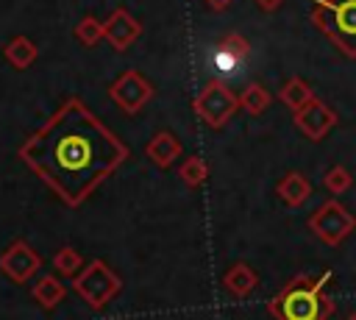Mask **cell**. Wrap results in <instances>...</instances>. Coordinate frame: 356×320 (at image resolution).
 <instances>
[{
    "mask_svg": "<svg viewBox=\"0 0 356 320\" xmlns=\"http://www.w3.org/2000/svg\"><path fill=\"white\" fill-rule=\"evenodd\" d=\"M128 145L81 97L64 100L19 147V159L67 206H81L125 159Z\"/></svg>",
    "mask_w": 356,
    "mask_h": 320,
    "instance_id": "1",
    "label": "cell"
},
{
    "mask_svg": "<svg viewBox=\"0 0 356 320\" xmlns=\"http://www.w3.org/2000/svg\"><path fill=\"white\" fill-rule=\"evenodd\" d=\"M331 278V270H325L323 275L298 273L270 298L267 312L275 320H328L337 312V303L328 295Z\"/></svg>",
    "mask_w": 356,
    "mask_h": 320,
    "instance_id": "2",
    "label": "cell"
},
{
    "mask_svg": "<svg viewBox=\"0 0 356 320\" xmlns=\"http://www.w3.org/2000/svg\"><path fill=\"white\" fill-rule=\"evenodd\" d=\"M309 19L345 58H356V0H309Z\"/></svg>",
    "mask_w": 356,
    "mask_h": 320,
    "instance_id": "3",
    "label": "cell"
},
{
    "mask_svg": "<svg viewBox=\"0 0 356 320\" xmlns=\"http://www.w3.org/2000/svg\"><path fill=\"white\" fill-rule=\"evenodd\" d=\"M72 289L78 292V298L92 306V309H103L106 303H111V298L120 295L122 281L120 275L103 262V259H92L89 264H83V270L75 275Z\"/></svg>",
    "mask_w": 356,
    "mask_h": 320,
    "instance_id": "4",
    "label": "cell"
},
{
    "mask_svg": "<svg viewBox=\"0 0 356 320\" xmlns=\"http://www.w3.org/2000/svg\"><path fill=\"white\" fill-rule=\"evenodd\" d=\"M353 228H356V214H350L337 198H328L325 203H320L309 217V231L328 248L342 245Z\"/></svg>",
    "mask_w": 356,
    "mask_h": 320,
    "instance_id": "5",
    "label": "cell"
},
{
    "mask_svg": "<svg viewBox=\"0 0 356 320\" xmlns=\"http://www.w3.org/2000/svg\"><path fill=\"white\" fill-rule=\"evenodd\" d=\"M192 109L209 128H222L239 109V95H234L222 81H209L195 97Z\"/></svg>",
    "mask_w": 356,
    "mask_h": 320,
    "instance_id": "6",
    "label": "cell"
},
{
    "mask_svg": "<svg viewBox=\"0 0 356 320\" xmlns=\"http://www.w3.org/2000/svg\"><path fill=\"white\" fill-rule=\"evenodd\" d=\"M108 97L120 106V111L136 114V111H142L145 103L153 97V83H150L139 70H125V72H120V75L111 81Z\"/></svg>",
    "mask_w": 356,
    "mask_h": 320,
    "instance_id": "7",
    "label": "cell"
},
{
    "mask_svg": "<svg viewBox=\"0 0 356 320\" xmlns=\"http://www.w3.org/2000/svg\"><path fill=\"white\" fill-rule=\"evenodd\" d=\"M248 61H250V42L236 31L220 33V39L214 42V50H211L214 70L222 75H234L242 67H248Z\"/></svg>",
    "mask_w": 356,
    "mask_h": 320,
    "instance_id": "8",
    "label": "cell"
},
{
    "mask_svg": "<svg viewBox=\"0 0 356 320\" xmlns=\"http://www.w3.org/2000/svg\"><path fill=\"white\" fill-rule=\"evenodd\" d=\"M39 267H42V259H39V253H36L25 239L11 242V245L3 250V256H0V273H3L8 281H14V284L31 281Z\"/></svg>",
    "mask_w": 356,
    "mask_h": 320,
    "instance_id": "9",
    "label": "cell"
},
{
    "mask_svg": "<svg viewBox=\"0 0 356 320\" xmlns=\"http://www.w3.org/2000/svg\"><path fill=\"white\" fill-rule=\"evenodd\" d=\"M292 120H295V125L300 128V134H306L312 142H320L334 125H337V111L325 103V100H320V97H312L300 111H295L292 114Z\"/></svg>",
    "mask_w": 356,
    "mask_h": 320,
    "instance_id": "10",
    "label": "cell"
},
{
    "mask_svg": "<svg viewBox=\"0 0 356 320\" xmlns=\"http://www.w3.org/2000/svg\"><path fill=\"white\" fill-rule=\"evenodd\" d=\"M139 36H142V22L125 6H117L108 14V19L103 22V39L114 50H128Z\"/></svg>",
    "mask_w": 356,
    "mask_h": 320,
    "instance_id": "11",
    "label": "cell"
},
{
    "mask_svg": "<svg viewBox=\"0 0 356 320\" xmlns=\"http://www.w3.org/2000/svg\"><path fill=\"white\" fill-rule=\"evenodd\" d=\"M222 287H225V292H228L231 298L242 301V298H248V295L259 287V275H256V270H253L250 264L234 262V264L225 270V275H222Z\"/></svg>",
    "mask_w": 356,
    "mask_h": 320,
    "instance_id": "12",
    "label": "cell"
},
{
    "mask_svg": "<svg viewBox=\"0 0 356 320\" xmlns=\"http://www.w3.org/2000/svg\"><path fill=\"white\" fill-rule=\"evenodd\" d=\"M275 195L281 198V203H284V206L298 209V206H303V203L309 200V195H312V184L306 181V175H303V173L292 170V173H286V175L275 184Z\"/></svg>",
    "mask_w": 356,
    "mask_h": 320,
    "instance_id": "13",
    "label": "cell"
},
{
    "mask_svg": "<svg viewBox=\"0 0 356 320\" xmlns=\"http://www.w3.org/2000/svg\"><path fill=\"white\" fill-rule=\"evenodd\" d=\"M181 142L170 134V131H159L150 142H147V147H145V153H147V159L156 164V167H161V170H167L178 156H181Z\"/></svg>",
    "mask_w": 356,
    "mask_h": 320,
    "instance_id": "14",
    "label": "cell"
},
{
    "mask_svg": "<svg viewBox=\"0 0 356 320\" xmlns=\"http://www.w3.org/2000/svg\"><path fill=\"white\" fill-rule=\"evenodd\" d=\"M314 97V92H312V86L300 78V75H292L289 81H284V86L278 89V100L295 114V111H300L309 100Z\"/></svg>",
    "mask_w": 356,
    "mask_h": 320,
    "instance_id": "15",
    "label": "cell"
},
{
    "mask_svg": "<svg viewBox=\"0 0 356 320\" xmlns=\"http://www.w3.org/2000/svg\"><path fill=\"white\" fill-rule=\"evenodd\" d=\"M3 56H6V61H8L11 67L25 70V67H31V64L36 61L39 50H36V45H33L28 36H14V39L3 47Z\"/></svg>",
    "mask_w": 356,
    "mask_h": 320,
    "instance_id": "16",
    "label": "cell"
},
{
    "mask_svg": "<svg viewBox=\"0 0 356 320\" xmlns=\"http://www.w3.org/2000/svg\"><path fill=\"white\" fill-rule=\"evenodd\" d=\"M33 301L42 306V309H56L61 301H64V295H67V289H64V284L56 278V275H42L36 284H33Z\"/></svg>",
    "mask_w": 356,
    "mask_h": 320,
    "instance_id": "17",
    "label": "cell"
},
{
    "mask_svg": "<svg viewBox=\"0 0 356 320\" xmlns=\"http://www.w3.org/2000/svg\"><path fill=\"white\" fill-rule=\"evenodd\" d=\"M273 103V95H270V89L264 86V83H259V81H250L242 92H239V109H245L248 114H261V111H267V106Z\"/></svg>",
    "mask_w": 356,
    "mask_h": 320,
    "instance_id": "18",
    "label": "cell"
},
{
    "mask_svg": "<svg viewBox=\"0 0 356 320\" xmlns=\"http://www.w3.org/2000/svg\"><path fill=\"white\" fill-rule=\"evenodd\" d=\"M178 178H181L186 186H200V184H206V178H209V161L200 159V156H189V159L178 167Z\"/></svg>",
    "mask_w": 356,
    "mask_h": 320,
    "instance_id": "19",
    "label": "cell"
},
{
    "mask_svg": "<svg viewBox=\"0 0 356 320\" xmlns=\"http://www.w3.org/2000/svg\"><path fill=\"white\" fill-rule=\"evenodd\" d=\"M53 267H56V273H61V275H78V273L83 270V256H81L75 248L64 245V248L56 250Z\"/></svg>",
    "mask_w": 356,
    "mask_h": 320,
    "instance_id": "20",
    "label": "cell"
},
{
    "mask_svg": "<svg viewBox=\"0 0 356 320\" xmlns=\"http://www.w3.org/2000/svg\"><path fill=\"white\" fill-rule=\"evenodd\" d=\"M350 184H353V175H350L342 164L328 167V170H325V175H323V186H325L331 195H342V192H348V189H350Z\"/></svg>",
    "mask_w": 356,
    "mask_h": 320,
    "instance_id": "21",
    "label": "cell"
},
{
    "mask_svg": "<svg viewBox=\"0 0 356 320\" xmlns=\"http://www.w3.org/2000/svg\"><path fill=\"white\" fill-rule=\"evenodd\" d=\"M75 36H78L81 45L92 47V45H97V42L103 39V22L95 19V17H83V19L75 25Z\"/></svg>",
    "mask_w": 356,
    "mask_h": 320,
    "instance_id": "22",
    "label": "cell"
},
{
    "mask_svg": "<svg viewBox=\"0 0 356 320\" xmlns=\"http://www.w3.org/2000/svg\"><path fill=\"white\" fill-rule=\"evenodd\" d=\"M281 3H284V0H256V6H259L261 11H267V14L275 11V8H281Z\"/></svg>",
    "mask_w": 356,
    "mask_h": 320,
    "instance_id": "23",
    "label": "cell"
},
{
    "mask_svg": "<svg viewBox=\"0 0 356 320\" xmlns=\"http://www.w3.org/2000/svg\"><path fill=\"white\" fill-rule=\"evenodd\" d=\"M206 3H209V6L214 8V11H222V8H228V6L234 3V0H206Z\"/></svg>",
    "mask_w": 356,
    "mask_h": 320,
    "instance_id": "24",
    "label": "cell"
},
{
    "mask_svg": "<svg viewBox=\"0 0 356 320\" xmlns=\"http://www.w3.org/2000/svg\"><path fill=\"white\" fill-rule=\"evenodd\" d=\"M345 320H356V312H350V314H348V317H345Z\"/></svg>",
    "mask_w": 356,
    "mask_h": 320,
    "instance_id": "25",
    "label": "cell"
}]
</instances>
